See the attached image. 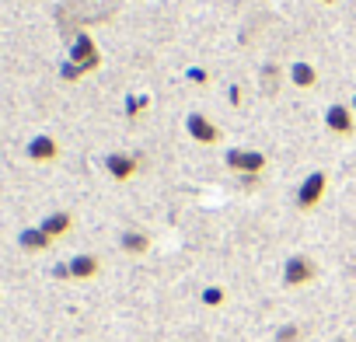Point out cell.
I'll return each instance as SVG.
<instances>
[{
  "instance_id": "8992f818",
  "label": "cell",
  "mask_w": 356,
  "mask_h": 342,
  "mask_svg": "<svg viewBox=\"0 0 356 342\" xmlns=\"http://www.w3.org/2000/svg\"><path fill=\"white\" fill-rule=\"evenodd\" d=\"M105 171L115 182H129L136 171H140V157L136 154H108L105 157Z\"/></svg>"
},
{
  "instance_id": "7a4b0ae2",
  "label": "cell",
  "mask_w": 356,
  "mask_h": 342,
  "mask_svg": "<svg viewBox=\"0 0 356 342\" xmlns=\"http://www.w3.org/2000/svg\"><path fill=\"white\" fill-rule=\"evenodd\" d=\"M227 168L238 171L241 179H259L262 171H266V154H259V150H245V147H234V150H227Z\"/></svg>"
},
{
  "instance_id": "9c48e42d",
  "label": "cell",
  "mask_w": 356,
  "mask_h": 342,
  "mask_svg": "<svg viewBox=\"0 0 356 342\" xmlns=\"http://www.w3.org/2000/svg\"><path fill=\"white\" fill-rule=\"evenodd\" d=\"M67 266H70V279H95L102 272V259L98 255H74Z\"/></svg>"
},
{
  "instance_id": "30bf717a",
  "label": "cell",
  "mask_w": 356,
  "mask_h": 342,
  "mask_svg": "<svg viewBox=\"0 0 356 342\" xmlns=\"http://www.w3.org/2000/svg\"><path fill=\"white\" fill-rule=\"evenodd\" d=\"M18 245L25 248V252H32V255H39V252H46L49 245H53V238L42 231V227H25L22 234H18Z\"/></svg>"
},
{
  "instance_id": "6da1fadb",
  "label": "cell",
  "mask_w": 356,
  "mask_h": 342,
  "mask_svg": "<svg viewBox=\"0 0 356 342\" xmlns=\"http://www.w3.org/2000/svg\"><path fill=\"white\" fill-rule=\"evenodd\" d=\"M314 276H318V266H314L311 255H290V259L283 262V286H290V290L311 286Z\"/></svg>"
},
{
  "instance_id": "e0dca14e",
  "label": "cell",
  "mask_w": 356,
  "mask_h": 342,
  "mask_svg": "<svg viewBox=\"0 0 356 342\" xmlns=\"http://www.w3.org/2000/svg\"><path fill=\"white\" fill-rule=\"evenodd\" d=\"M200 300H203L207 307H220V304L227 300V290H224V286H207V290L200 293Z\"/></svg>"
},
{
  "instance_id": "7c38bea8",
  "label": "cell",
  "mask_w": 356,
  "mask_h": 342,
  "mask_svg": "<svg viewBox=\"0 0 356 342\" xmlns=\"http://www.w3.org/2000/svg\"><path fill=\"white\" fill-rule=\"evenodd\" d=\"M39 227H42V231H46V234H49V238L56 241V238L70 234V227H74V217H70L67 210H56V213H49V217H46V220H42Z\"/></svg>"
},
{
  "instance_id": "8fae6325",
  "label": "cell",
  "mask_w": 356,
  "mask_h": 342,
  "mask_svg": "<svg viewBox=\"0 0 356 342\" xmlns=\"http://www.w3.org/2000/svg\"><path fill=\"white\" fill-rule=\"evenodd\" d=\"M119 248L126 252V255H147L150 252V234L147 231H122V238H119Z\"/></svg>"
},
{
  "instance_id": "ac0fdd59",
  "label": "cell",
  "mask_w": 356,
  "mask_h": 342,
  "mask_svg": "<svg viewBox=\"0 0 356 342\" xmlns=\"http://www.w3.org/2000/svg\"><path fill=\"white\" fill-rule=\"evenodd\" d=\"M81 77H84V70H81L77 63L67 60V63H63V81H81Z\"/></svg>"
},
{
  "instance_id": "4fadbf2b",
  "label": "cell",
  "mask_w": 356,
  "mask_h": 342,
  "mask_svg": "<svg viewBox=\"0 0 356 342\" xmlns=\"http://www.w3.org/2000/svg\"><path fill=\"white\" fill-rule=\"evenodd\" d=\"M290 81H293L297 88H304V91H307V88H314V84H318V70H314L311 63H293V67H290Z\"/></svg>"
},
{
  "instance_id": "52a82bcc",
  "label": "cell",
  "mask_w": 356,
  "mask_h": 342,
  "mask_svg": "<svg viewBox=\"0 0 356 342\" xmlns=\"http://www.w3.org/2000/svg\"><path fill=\"white\" fill-rule=\"evenodd\" d=\"M325 126H328L335 136H349L353 126H356V115H353L349 105H328V112H325Z\"/></svg>"
},
{
  "instance_id": "d6986e66",
  "label": "cell",
  "mask_w": 356,
  "mask_h": 342,
  "mask_svg": "<svg viewBox=\"0 0 356 342\" xmlns=\"http://www.w3.org/2000/svg\"><path fill=\"white\" fill-rule=\"evenodd\" d=\"M189 81H196V84H207V81H210V74H207L203 67H193V70H189Z\"/></svg>"
},
{
  "instance_id": "5b68a950",
  "label": "cell",
  "mask_w": 356,
  "mask_h": 342,
  "mask_svg": "<svg viewBox=\"0 0 356 342\" xmlns=\"http://www.w3.org/2000/svg\"><path fill=\"white\" fill-rule=\"evenodd\" d=\"M70 63H77L84 74H91V70L102 63L98 46H95V39H91V35H77V39H74V46H70Z\"/></svg>"
},
{
  "instance_id": "ba28073f",
  "label": "cell",
  "mask_w": 356,
  "mask_h": 342,
  "mask_svg": "<svg viewBox=\"0 0 356 342\" xmlns=\"http://www.w3.org/2000/svg\"><path fill=\"white\" fill-rule=\"evenodd\" d=\"M25 154H29L32 161H39V164H46V161H56V157H60V143H56L53 136H46V133H39V136H32V140H29V147H25Z\"/></svg>"
},
{
  "instance_id": "9a60e30c",
  "label": "cell",
  "mask_w": 356,
  "mask_h": 342,
  "mask_svg": "<svg viewBox=\"0 0 356 342\" xmlns=\"http://www.w3.org/2000/svg\"><path fill=\"white\" fill-rule=\"evenodd\" d=\"M280 91V67H262V95H276Z\"/></svg>"
},
{
  "instance_id": "2e32d148",
  "label": "cell",
  "mask_w": 356,
  "mask_h": 342,
  "mask_svg": "<svg viewBox=\"0 0 356 342\" xmlns=\"http://www.w3.org/2000/svg\"><path fill=\"white\" fill-rule=\"evenodd\" d=\"M147 108H150V98H147V95H129V98H126V115H129V119L143 115Z\"/></svg>"
},
{
  "instance_id": "3957f363",
  "label": "cell",
  "mask_w": 356,
  "mask_h": 342,
  "mask_svg": "<svg viewBox=\"0 0 356 342\" xmlns=\"http://www.w3.org/2000/svg\"><path fill=\"white\" fill-rule=\"evenodd\" d=\"M325 193H328V175L325 171H311V175L300 182V189H297V206L300 210H314L325 200Z\"/></svg>"
},
{
  "instance_id": "5bb4252c",
  "label": "cell",
  "mask_w": 356,
  "mask_h": 342,
  "mask_svg": "<svg viewBox=\"0 0 356 342\" xmlns=\"http://www.w3.org/2000/svg\"><path fill=\"white\" fill-rule=\"evenodd\" d=\"M276 342H300L304 339V328L297 325V321H286V325H280L276 328V335H273Z\"/></svg>"
},
{
  "instance_id": "603a6c76",
  "label": "cell",
  "mask_w": 356,
  "mask_h": 342,
  "mask_svg": "<svg viewBox=\"0 0 356 342\" xmlns=\"http://www.w3.org/2000/svg\"><path fill=\"white\" fill-rule=\"evenodd\" d=\"M339 342H346V339H339Z\"/></svg>"
},
{
  "instance_id": "44dd1931",
  "label": "cell",
  "mask_w": 356,
  "mask_h": 342,
  "mask_svg": "<svg viewBox=\"0 0 356 342\" xmlns=\"http://www.w3.org/2000/svg\"><path fill=\"white\" fill-rule=\"evenodd\" d=\"M349 108H353V115H356V95H353V105H349Z\"/></svg>"
},
{
  "instance_id": "7402d4cb",
  "label": "cell",
  "mask_w": 356,
  "mask_h": 342,
  "mask_svg": "<svg viewBox=\"0 0 356 342\" xmlns=\"http://www.w3.org/2000/svg\"><path fill=\"white\" fill-rule=\"evenodd\" d=\"M325 4H335V0H325Z\"/></svg>"
},
{
  "instance_id": "277c9868",
  "label": "cell",
  "mask_w": 356,
  "mask_h": 342,
  "mask_svg": "<svg viewBox=\"0 0 356 342\" xmlns=\"http://www.w3.org/2000/svg\"><path fill=\"white\" fill-rule=\"evenodd\" d=\"M186 129H189V136H193L196 143H203V147H213V143L220 140V126H217L210 115H203V112H189Z\"/></svg>"
},
{
  "instance_id": "ffe728a7",
  "label": "cell",
  "mask_w": 356,
  "mask_h": 342,
  "mask_svg": "<svg viewBox=\"0 0 356 342\" xmlns=\"http://www.w3.org/2000/svg\"><path fill=\"white\" fill-rule=\"evenodd\" d=\"M227 95H231V105H241V88H238V84H231Z\"/></svg>"
}]
</instances>
